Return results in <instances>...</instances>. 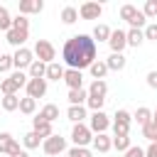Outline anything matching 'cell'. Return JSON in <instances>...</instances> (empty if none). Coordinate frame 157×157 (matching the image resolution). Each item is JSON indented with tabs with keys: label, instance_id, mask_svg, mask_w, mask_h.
<instances>
[{
	"label": "cell",
	"instance_id": "1",
	"mask_svg": "<svg viewBox=\"0 0 157 157\" xmlns=\"http://www.w3.org/2000/svg\"><path fill=\"white\" fill-rule=\"evenodd\" d=\"M61 61L66 64V69H76L83 71L96 61V42L91 34H74L71 39L64 42L61 47Z\"/></svg>",
	"mask_w": 157,
	"mask_h": 157
},
{
	"label": "cell",
	"instance_id": "2",
	"mask_svg": "<svg viewBox=\"0 0 157 157\" xmlns=\"http://www.w3.org/2000/svg\"><path fill=\"white\" fill-rule=\"evenodd\" d=\"M32 54H34L37 61H42V64H52V61H56V49H54V44H52L49 39H37Z\"/></svg>",
	"mask_w": 157,
	"mask_h": 157
},
{
	"label": "cell",
	"instance_id": "3",
	"mask_svg": "<svg viewBox=\"0 0 157 157\" xmlns=\"http://www.w3.org/2000/svg\"><path fill=\"white\" fill-rule=\"evenodd\" d=\"M130 125H132V115L125 108L115 110V115H113V135H130Z\"/></svg>",
	"mask_w": 157,
	"mask_h": 157
},
{
	"label": "cell",
	"instance_id": "4",
	"mask_svg": "<svg viewBox=\"0 0 157 157\" xmlns=\"http://www.w3.org/2000/svg\"><path fill=\"white\" fill-rule=\"evenodd\" d=\"M71 140H74V147H88L93 140V132L88 130L86 123H76L71 128Z\"/></svg>",
	"mask_w": 157,
	"mask_h": 157
},
{
	"label": "cell",
	"instance_id": "5",
	"mask_svg": "<svg viewBox=\"0 0 157 157\" xmlns=\"http://www.w3.org/2000/svg\"><path fill=\"white\" fill-rule=\"evenodd\" d=\"M42 150H44V155H49V157H56V155H61L64 150H66V140L61 137V135H49L47 140H42Z\"/></svg>",
	"mask_w": 157,
	"mask_h": 157
},
{
	"label": "cell",
	"instance_id": "6",
	"mask_svg": "<svg viewBox=\"0 0 157 157\" xmlns=\"http://www.w3.org/2000/svg\"><path fill=\"white\" fill-rule=\"evenodd\" d=\"M108 128H110V118H108L103 110L88 115V130H91L93 135H101V132H105Z\"/></svg>",
	"mask_w": 157,
	"mask_h": 157
},
{
	"label": "cell",
	"instance_id": "7",
	"mask_svg": "<svg viewBox=\"0 0 157 157\" xmlns=\"http://www.w3.org/2000/svg\"><path fill=\"white\" fill-rule=\"evenodd\" d=\"M34 61V54H32V49H27V47H20V49H15V54H12V69H17V71H22V69H29V64Z\"/></svg>",
	"mask_w": 157,
	"mask_h": 157
},
{
	"label": "cell",
	"instance_id": "8",
	"mask_svg": "<svg viewBox=\"0 0 157 157\" xmlns=\"http://www.w3.org/2000/svg\"><path fill=\"white\" fill-rule=\"evenodd\" d=\"M108 47H110V54H123V49L128 47L125 29H113L110 32V39H108Z\"/></svg>",
	"mask_w": 157,
	"mask_h": 157
},
{
	"label": "cell",
	"instance_id": "9",
	"mask_svg": "<svg viewBox=\"0 0 157 157\" xmlns=\"http://www.w3.org/2000/svg\"><path fill=\"white\" fill-rule=\"evenodd\" d=\"M17 152H20V142H17L10 132H0V155L15 157Z\"/></svg>",
	"mask_w": 157,
	"mask_h": 157
},
{
	"label": "cell",
	"instance_id": "10",
	"mask_svg": "<svg viewBox=\"0 0 157 157\" xmlns=\"http://www.w3.org/2000/svg\"><path fill=\"white\" fill-rule=\"evenodd\" d=\"M25 88H27V96L29 98H34V101L37 98H44L47 96V78H29Z\"/></svg>",
	"mask_w": 157,
	"mask_h": 157
},
{
	"label": "cell",
	"instance_id": "11",
	"mask_svg": "<svg viewBox=\"0 0 157 157\" xmlns=\"http://www.w3.org/2000/svg\"><path fill=\"white\" fill-rule=\"evenodd\" d=\"M103 15V5L101 2H83L78 7V17L81 20H98Z\"/></svg>",
	"mask_w": 157,
	"mask_h": 157
},
{
	"label": "cell",
	"instance_id": "12",
	"mask_svg": "<svg viewBox=\"0 0 157 157\" xmlns=\"http://www.w3.org/2000/svg\"><path fill=\"white\" fill-rule=\"evenodd\" d=\"M27 37H29V29H12V27H10V29L5 32V42H7V44H12L15 49L25 47Z\"/></svg>",
	"mask_w": 157,
	"mask_h": 157
},
{
	"label": "cell",
	"instance_id": "13",
	"mask_svg": "<svg viewBox=\"0 0 157 157\" xmlns=\"http://www.w3.org/2000/svg\"><path fill=\"white\" fill-rule=\"evenodd\" d=\"M66 86H69V91H76V88H83V74L81 71H76V69H66L64 71V78H61Z\"/></svg>",
	"mask_w": 157,
	"mask_h": 157
},
{
	"label": "cell",
	"instance_id": "14",
	"mask_svg": "<svg viewBox=\"0 0 157 157\" xmlns=\"http://www.w3.org/2000/svg\"><path fill=\"white\" fill-rule=\"evenodd\" d=\"M91 145H93V150H96V152L105 155V152H110V150H113V137H108L105 132H101V135H93Z\"/></svg>",
	"mask_w": 157,
	"mask_h": 157
},
{
	"label": "cell",
	"instance_id": "15",
	"mask_svg": "<svg viewBox=\"0 0 157 157\" xmlns=\"http://www.w3.org/2000/svg\"><path fill=\"white\" fill-rule=\"evenodd\" d=\"M20 15H37V12H42L44 10V2L42 0H20Z\"/></svg>",
	"mask_w": 157,
	"mask_h": 157
},
{
	"label": "cell",
	"instance_id": "16",
	"mask_svg": "<svg viewBox=\"0 0 157 157\" xmlns=\"http://www.w3.org/2000/svg\"><path fill=\"white\" fill-rule=\"evenodd\" d=\"M32 130L42 137V140H47L49 135H54V130H52V123H47V120H42V118H34L32 120Z\"/></svg>",
	"mask_w": 157,
	"mask_h": 157
},
{
	"label": "cell",
	"instance_id": "17",
	"mask_svg": "<svg viewBox=\"0 0 157 157\" xmlns=\"http://www.w3.org/2000/svg\"><path fill=\"white\" fill-rule=\"evenodd\" d=\"M64 66L59 64V61H52V64H47V74H44V78L47 81H61L64 78Z\"/></svg>",
	"mask_w": 157,
	"mask_h": 157
},
{
	"label": "cell",
	"instance_id": "18",
	"mask_svg": "<svg viewBox=\"0 0 157 157\" xmlns=\"http://www.w3.org/2000/svg\"><path fill=\"white\" fill-rule=\"evenodd\" d=\"M66 118L76 125V123H83L86 118H88V113H86V105H69V110H66Z\"/></svg>",
	"mask_w": 157,
	"mask_h": 157
},
{
	"label": "cell",
	"instance_id": "19",
	"mask_svg": "<svg viewBox=\"0 0 157 157\" xmlns=\"http://www.w3.org/2000/svg\"><path fill=\"white\" fill-rule=\"evenodd\" d=\"M105 66H108V71H123V69L128 66V59H125L123 54H110V56L105 59Z\"/></svg>",
	"mask_w": 157,
	"mask_h": 157
},
{
	"label": "cell",
	"instance_id": "20",
	"mask_svg": "<svg viewBox=\"0 0 157 157\" xmlns=\"http://www.w3.org/2000/svg\"><path fill=\"white\" fill-rule=\"evenodd\" d=\"M20 88H22V86L12 78V74H10L7 78H2V81H0V91H2V96H17V91H20Z\"/></svg>",
	"mask_w": 157,
	"mask_h": 157
},
{
	"label": "cell",
	"instance_id": "21",
	"mask_svg": "<svg viewBox=\"0 0 157 157\" xmlns=\"http://www.w3.org/2000/svg\"><path fill=\"white\" fill-rule=\"evenodd\" d=\"M105 93H108V83L101 81V78H93V83L88 86V96H93V98H105Z\"/></svg>",
	"mask_w": 157,
	"mask_h": 157
},
{
	"label": "cell",
	"instance_id": "22",
	"mask_svg": "<svg viewBox=\"0 0 157 157\" xmlns=\"http://www.w3.org/2000/svg\"><path fill=\"white\" fill-rule=\"evenodd\" d=\"M86 98H88V91H86V88H76V91H69V96H66L69 105H86Z\"/></svg>",
	"mask_w": 157,
	"mask_h": 157
},
{
	"label": "cell",
	"instance_id": "23",
	"mask_svg": "<svg viewBox=\"0 0 157 157\" xmlns=\"http://www.w3.org/2000/svg\"><path fill=\"white\" fill-rule=\"evenodd\" d=\"M132 120H135V123H137L140 128H145V125H147V123L152 120V110H150L147 105H140V108L135 110V115H132Z\"/></svg>",
	"mask_w": 157,
	"mask_h": 157
},
{
	"label": "cell",
	"instance_id": "24",
	"mask_svg": "<svg viewBox=\"0 0 157 157\" xmlns=\"http://www.w3.org/2000/svg\"><path fill=\"white\" fill-rule=\"evenodd\" d=\"M110 32H113V29L101 22V25L93 27V34H91V37H93V42H108V39H110Z\"/></svg>",
	"mask_w": 157,
	"mask_h": 157
},
{
	"label": "cell",
	"instance_id": "25",
	"mask_svg": "<svg viewBox=\"0 0 157 157\" xmlns=\"http://www.w3.org/2000/svg\"><path fill=\"white\" fill-rule=\"evenodd\" d=\"M88 71H91V76L93 78H101V81H105V74H108V66H105V61H101V59H96L91 66H88Z\"/></svg>",
	"mask_w": 157,
	"mask_h": 157
},
{
	"label": "cell",
	"instance_id": "26",
	"mask_svg": "<svg viewBox=\"0 0 157 157\" xmlns=\"http://www.w3.org/2000/svg\"><path fill=\"white\" fill-rule=\"evenodd\" d=\"M37 118H42V120H47V123H54L56 118H59V108L54 105V103H47L42 110H39V115Z\"/></svg>",
	"mask_w": 157,
	"mask_h": 157
},
{
	"label": "cell",
	"instance_id": "27",
	"mask_svg": "<svg viewBox=\"0 0 157 157\" xmlns=\"http://www.w3.org/2000/svg\"><path fill=\"white\" fill-rule=\"evenodd\" d=\"M22 145H25V150H37V147L42 145V137H39L34 130H29V132L22 135Z\"/></svg>",
	"mask_w": 157,
	"mask_h": 157
},
{
	"label": "cell",
	"instance_id": "28",
	"mask_svg": "<svg viewBox=\"0 0 157 157\" xmlns=\"http://www.w3.org/2000/svg\"><path fill=\"white\" fill-rule=\"evenodd\" d=\"M76 20H78V7L66 5V7L61 10V22H64V25H74Z\"/></svg>",
	"mask_w": 157,
	"mask_h": 157
},
{
	"label": "cell",
	"instance_id": "29",
	"mask_svg": "<svg viewBox=\"0 0 157 157\" xmlns=\"http://www.w3.org/2000/svg\"><path fill=\"white\" fill-rule=\"evenodd\" d=\"M125 37H128V47H140L142 42H145V34H142V29H128L125 32Z\"/></svg>",
	"mask_w": 157,
	"mask_h": 157
},
{
	"label": "cell",
	"instance_id": "30",
	"mask_svg": "<svg viewBox=\"0 0 157 157\" xmlns=\"http://www.w3.org/2000/svg\"><path fill=\"white\" fill-rule=\"evenodd\" d=\"M27 71H29V74H27L29 78H44V74H47V64H42V61H37V59H34V61L29 64V69H27Z\"/></svg>",
	"mask_w": 157,
	"mask_h": 157
},
{
	"label": "cell",
	"instance_id": "31",
	"mask_svg": "<svg viewBox=\"0 0 157 157\" xmlns=\"http://www.w3.org/2000/svg\"><path fill=\"white\" fill-rule=\"evenodd\" d=\"M17 110L25 113V115H32V113L37 110V101L29 98V96H25V98H20V108H17Z\"/></svg>",
	"mask_w": 157,
	"mask_h": 157
},
{
	"label": "cell",
	"instance_id": "32",
	"mask_svg": "<svg viewBox=\"0 0 157 157\" xmlns=\"http://www.w3.org/2000/svg\"><path fill=\"white\" fill-rule=\"evenodd\" d=\"M113 147H115L118 152H125V150H130V147H132V142H130V135H113Z\"/></svg>",
	"mask_w": 157,
	"mask_h": 157
},
{
	"label": "cell",
	"instance_id": "33",
	"mask_svg": "<svg viewBox=\"0 0 157 157\" xmlns=\"http://www.w3.org/2000/svg\"><path fill=\"white\" fill-rule=\"evenodd\" d=\"M0 105H2V110L12 113V110H17V108H20V96H2Z\"/></svg>",
	"mask_w": 157,
	"mask_h": 157
},
{
	"label": "cell",
	"instance_id": "34",
	"mask_svg": "<svg viewBox=\"0 0 157 157\" xmlns=\"http://www.w3.org/2000/svg\"><path fill=\"white\" fill-rule=\"evenodd\" d=\"M137 12H140V10H137L135 5H130V2H128V5H123V7H120V20H125V22L130 25V22L135 20V15H137Z\"/></svg>",
	"mask_w": 157,
	"mask_h": 157
},
{
	"label": "cell",
	"instance_id": "35",
	"mask_svg": "<svg viewBox=\"0 0 157 157\" xmlns=\"http://www.w3.org/2000/svg\"><path fill=\"white\" fill-rule=\"evenodd\" d=\"M12 27V17H10V10L5 7V5H0V29L2 32H7Z\"/></svg>",
	"mask_w": 157,
	"mask_h": 157
},
{
	"label": "cell",
	"instance_id": "36",
	"mask_svg": "<svg viewBox=\"0 0 157 157\" xmlns=\"http://www.w3.org/2000/svg\"><path fill=\"white\" fill-rule=\"evenodd\" d=\"M142 15H145L147 20H155V17H157V0H147L145 7H142Z\"/></svg>",
	"mask_w": 157,
	"mask_h": 157
},
{
	"label": "cell",
	"instance_id": "37",
	"mask_svg": "<svg viewBox=\"0 0 157 157\" xmlns=\"http://www.w3.org/2000/svg\"><path fill=\"white\" fill-rule=\"evenodd\" d=\"M66 157H93V152L88 147H71L66 150Z\"/></svg>",
	"mask_w": 157,
	"mask_h": 157
},
{
	"label": "cell",
	"instance_id": "38",
	"mask_svg": "<svg viewBox=\"0 0 157 157\" xmlns=\"http://www.w3.org/2000/svg\"><path fill=\"white\" fill-rule=\"evenodd\" d=\"M12 29H29V20H27L25 15L12 17Z\"/></svg>",
	"mask_w": 157,
	"mask_h": 157
},
{
	"label": "cell",
	"instance_id": "39",
	"mask_svg": "<svg viewBox=\"0 0 157 157\" xmlns=\"http://www.w3.org/2000/svg\"><path fill=\"white\" fill-rule=\"evenodd\" d=\"M142 34H145V39L157 42V22H147V27L142 29Z\"/></svg>",
	"mask_w": 157,
	"mask_h": 157
},
{
	"label": "cell",
	"instance_id": "40",
	"mask_svg": "<svg viewBox=\"0 0 157 157\" xmlns=\"http://www.w3.org/2000/svg\"><path fill=\"white\" fill-rule=\"evenodd\" d=\"M12 69V54H0V74Z\"/></svg>",
	"mask_w": 157,
	"mask_h": 157
},
{
	"label": "cell",
	"instance_id": "41",
	"mask_svg": "<svg viewBox=\"0 0 157 157\" xmlns=\"http://www.w3.org/2000/svg\"><path fill=\"white\" fill-rule=\"evenodd\" d=\"M142 135H145L150 142H155V137H157V130H155V125H152V123H147V125L142 128Z\"/></svg>",
	"mask_w": 157,
	"mask_h": 157
},
{
	"label": "cell",
	"instance_id": "42",
	"mask_svg": "<svg viewBox=\"0 0 157 157\" xmlns=\"http://www.w3.org/2000/svg\"><path fill=\"white\" fill-rule=\"evenodd\" d=\"M125 157H145V150L142 147H130V150H125Z\"/></svg>",
	"mask_w": 157,
	"mask_h": 157
},
{
	"label": "cell",
	"instance_id": "43",
	"mask_svg": "<svg viewBox=\"0 0 157 157\" xmlns=\"http://www.w3.org/2000/svg\"><path fill=\"white\" fill-rule=\"evenodd\" d=\"M147 86L157 91V71H150V74H147Z\"/></svg>",
	"mask_w": 157,
	"mask_h": 157
},
{
	"label": "cell",
	"instance_id": "44",
	"mask_svg": "<svg viewBox=\"0 0 157 157\" xmlns=\"http://www.w3.org/2000/svg\"><path fill=\"white\" fill-rule=\"evenodd\" d=\"M145 157H157V142H150V145H147Z\"/></svg>",
	"mask_w": 157,
	"mask_h": 157
},
{
	"label": "cell",
	"instance_id": "45",
	"mask_svg": "<svg viewBox=\"0 0 157 157\" xmlns=\"http://www.w3.org/2000/svg\"><path fill=\"white\" fill-rule=\"evenodd\" d=\"M152 125H155V130H157V110H152V120H150Z\"/></svg>",
	"mask_w": 157,
	"mask_h": 157
},
{
	"label": "cell",
	"instance_id": "46",
	"mask_svg": "<svg viewBox=\"0 0 157 157\" xmlns=\"http://www.w3.org/2000/svg\"><path fill=\"white\" fill-rule=\"evenodd\" d=\"M15 157H29V155H27V150H20V152H17Z\"/></svg>",
	"mask_w": 157,
	"mask_h": 157
},
{
	"label": "cell",
	"instance_id": "47",
	"mask_svg": "<svg viewBox=\"0 0 157 157\" xmlns=\"http://www.w3.org/2000/svg\"><path fill=\"white\" fill-rule=\"evenodd\" d=\"M0 54H2V52H0Z\"/></svg>",
	"mask_w": 157,
	"mask_h": 157
},
{
	"label": "cell",
	"instance_id": "48",
	"mask_svg": "<svg viewBox=\"0 0 157 157\" xmlns=\"http://www.w3.org/2000/svg\"><path fill=\"white\" fill-rule=\"evenodd\" d=\"M0 157H2V155H0Z\"/></svg>",
	"mask_w": 157,
	"mask_h": 157
}]
</instances>
